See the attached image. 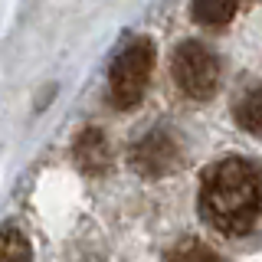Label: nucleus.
Instances as JSON below:
<instances>
[{
  "label": "nucleus",
  "instance_id": "4",
  "mask_svg": "<svg viewBox=\"0 0 262 262\" xmlns=\"http://www.w3.org/2000/svg\"><path fill=\"white\" fill-rule=\"evenodd\" d=\"M131 164H135V170H141L147 177L170 174L180 164V147L174 144V138L167 131H154V135H147L144 141L131 147Z\"/></svg>",
  "mask_w": 262,
  "mask_h": 262
},
{
  "label": "nucleus",
  "instance_id": "1",
  "mask_svg": "<svg viewBox=\"0 0 262 262\" xmlns=\"http://www.w3.org/2000/svg\"><path fill=\"white\" fill-rule=\"evenodd\" d=\"M262 210V170L252 161L226 158L207 170L200 187V213L223 236L249 233Z\"/></svg>",
  "mask_w": 262,
  "mask_h": 262
},
{
  "label": "nucleus",
  "instance_id": "6",
  "mask_svg": "<svg viewBox=\"0 0 262 262\" xmlns=\"http://www.w3.org/2000/svg\"><path fill=\"white\" fill-rule=\"evenodd\" d=\"M239 10V0H193V16L203 27H223Z\"/></svg>",
  "mask_w": 262,
  "mask_h": 262
},
{
  "label": "nucleus",
  "instance_id": "7",
  "mask_svg": "<svg viewBox=\"0 0 262 262\" xmlns=\"http://www.w3.org/2000/svg\"><path fill=\"white\" fill-rule=\"evenodd\" d=\"M236 121L243 125V131H249L252 138H262V89L249 92L236 108Z\"/></svg>",
  "mask_w": 262,
  "mask_h": 262
},
{
  "label": "nucleus",
  "instance_id": "5",
  "mask_svg": "<svg viewBox=\"0 0 262 262\" xmlns=\"http://www.w3.org/2000/svg\"><path fill=\"white\" fill-rule=\"evenodd\" d=\"M76 161L85 174H102L108 167V144L98 128H85L76 141Z\"/></svg>",
  "mask_w": 262,
  "mask_h": 262
},
{
  "label": "nucleus",
  "instance_id": "2",
  "mask_svg": "<svg viewBox=\"0 0 262 262\" xmlns=\"http://www.w3.org/2000/svg\"><path fill=\"white\" fill-rule=\"evenodd\" d=\"M154 69V46L151 39H135L118 53V59L112 66V76H108V98L118 112H128L141 102L147 79H151Z\"/></svg>",
  "mask_w": 262,
  "mask_h": 262
},
{
  "label": "nucleus",
  "instance_id": "8",
  "mask_svg": "<svg viewBox=\"0 0 262 262\" xmlns=\"http://www.w3.org/2000/svg\"><path fill=\"white\" fill-rule=\"evenodd\" d=\"M0 262H33L30 243L20 229H0Z\"/></svg>",
  "mask_w": 262,
  "mask_h": 262
},
{
  "label": "nucleus",
  "instance_id": "3",
  "mask_svg": "<svg viewBox=\"0 0 262 262\" xmlns=\"http://www.w3.org/2000/svg\"><path fill=\"white\" fill-rule=\"evenodd\" d=\"M177 89L190 98H210L220 85V62L203 43H180L170 62Z\"/></svg>",
  "mask_w": 262,
  "mask_h": 262
},
{
  "label": "nucleus",
  "instance_id": "9",
  "mask_svg": "<svg viewBox=\"0 0 262 262\" xmlns=\"http://www.w3.org/2000/svg\"><path fill=\"white\" fill-rule=\"evenodd\" d=\"M167 262H223V259H220L210 246H203L196 239H184L167 252Z\"/></svg>",
  "mask_w": 262,
  "mask_h": 262
}]
</instances>
